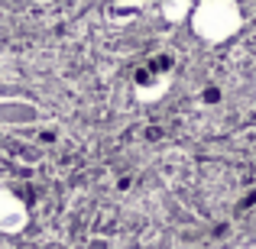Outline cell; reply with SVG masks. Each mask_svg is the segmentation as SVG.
Here are the masks:
<instances>
[{
  "instance_id": "obj_1",
  "label": "cell",
  "mask_w": 256,
  "mask_h": 249,
  "mask_svg": "<svg viewBox=\"0 0 256 249\" xmlns=\"http://www.w3.org/2000/svg\"><path fill=\"white\" fill-rule=\"evenodd\" d=\"M194 26H198V36L211 39V42H220V39H227L240 26V13L230 0H208L194 13Z\"/></svg>"
}]
</instances>
